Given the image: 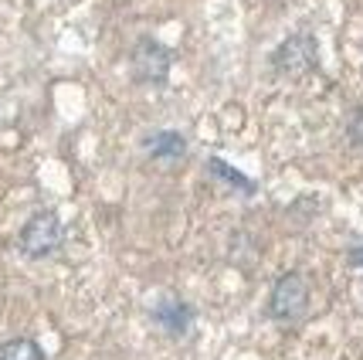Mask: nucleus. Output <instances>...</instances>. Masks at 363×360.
I'll return each instance as SVG.
<instances>
[{"instance_id":"5","label":"nucleus","mask_w":363,"mask_h":360,"mask_svg":"<svg viewBox=\"0 0 363 360\" xmlns=\"http://www.w3.org/2000/svg\"><path fill=\"white\" fill-rule=\"evenodd\" d=\"M153 320L170 337H184L190 329V323H194V310H190L184 299H167V302H160L157 310H153Z\"/></svg>"},{"instance_id":"3","label":"nucleus","mask_w":363,"mask_h":360,"mask_svg":"<svg viewBox=\"0 0 363 360\" xmlns=\"http://www.w3.org/2000/svg\"><path fill=\"white\" fill-rule=\"evenodd\" d=\"M129 65H133V79L136 82H143V85H163V82L170 79L174 55H170L167 45H160L157 38H140L133 45Z\"/></svg>"},{"instance_id":"4","label":"nucleus","mask_w":363,"mask_h":360,"mask_svg":"<svg viewBox=\"0 0 363 360\" xmlns=\"http://www.w3.org/2000/svg\"><path fill=\"white\" fill-rule=\"evenodd\" d=\"M272 65L289 75V79H302V75H309L313 68L319 65V45L313 34H292V38H285L279 51L272 55Z\"/></svg>"},{"instance_id":"8","label":"nucleus","mask_w":363,"mask_h":360,"mask_svg":"<svg viewBox=\"0 0 363 360\" xmlns=\"http://www.w3.org/2000/svg\"><path fill=\"white\" fill-rule=\"evenodd\" d=\"M0 360H45V350L28 337H17L0 347Z\"/></svg>"},{"instance_id":"1","label":"nucleus","mask_w":363,"mask_h":360,"mask_svg":"<svg viewBox=\"0 0 363 360\" xmlns=\"http://www.w3.org/2000/svg\"><path fill=\"white\" fill-rule=\"evenodd\" d=\"M309 313V282L302 272H285L272 285L269 316L275 323H299Z\"/></svg>"},{"instance_id":"7","label":"nucleus","mask_w":363,"mask_h":360,"mask_svg":"<svg viewBox=\"0 0 363 360\" xmlns=\"http://www.w3.org/2000/svg\"><path fill=\"white\" fill-rule=\"evenodd\" d=\"M207 170L214 173L218 180H224L228 187H235V190H241V194H255L258 190V184H255L252 177H245V173H238L231 163H224V160H207Z\"/></svg>"},{"instance_id":"6","label":"nucleus","mask_w":363,"mask_h":360,"mask_svg":"<svg viewBox=\"0 0 363 360\" xmlns=\"http://www.w3.org/2000/svg\"><path fill=\"white\" fill-rule=\"evenodd\" d=\"M143 146L153 160H184V153H187V140L174 129H160L153 136H146Z\"/></svg>"},{"instance_id":"10","label":"nucleus","mask_w":363,"mask_h":360,"mask_svg":"<svg viewBox=\"0 0 363 360\" xmlns=\"http://www.w3.org/2000/svg\"><path fill=\"white\" fill-rule=\"evenodd\" d=\"M350 266L363 268V245H360V249H353V251H350Z\"/></svg>"},{"instance_id":"2","label":"nucleus","mask_w":363,"mask_h":360,"mask_svg":"<svg viewBox=\"0 0 363 360\" xmlns=\"http://www.w3.org/2000/svg\"><path fill=\"white\" fill-rule=\"evenodd\" d=\"M65 238V228H62V218L55 211H34L31 218L24 221L21 235H17V245L28 258H48L51 251H58Z\"/></svg>"},{"instance_id":"9","label":"nucleus","mask_w":363,"mask_h":360,"mask_svg":"<svg viewBox=\"0 0 363 360\" xmlns=\"http://www.w3.org/2000/svg\"><path fill=\"white\" fill-rule=\"evenodd\" d=\"M347 136H350V143H353V146H360V150H363V106H360V109H353V116H350Z\"/></svg>"}]
</instances>
